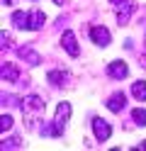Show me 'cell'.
<instances>
[{"instance_id":"277c9868","label":"cell","mask_w":146,"mask_h":151,"mask_svg":"<svg viewBox=\"0 0 146 151\" xmlns=\"http://www.w3.org/2000/svg\"><path fill=\"white\" fill-rule=\"evenodd\" d=\"M90 42L97 44V46H107L112 42V34L107 27H90Z\"/></svg>"},{"instance_id":"4fadbf2b","label":"cell","mask_w":146,"mask_h":151,"mask_svg":"<svg viewBox=\"0 0 146 151\" xmlns=\"http://www.w3.org/2000/svg\"><path fill=\"white\" fill-rule=\"evenodd\" d=\"M132 95L136 100H146V81H136L132 86Z\"/></svg>"},{"instance_id":"e0dca14e","label":"cell","mask_w":146,"mask_h":151,"mask_svg":"<svg viewBox=\"0 0 146 151\" xmlns=\"http://www.w3.org/2000/svg\"><path fill=\"white\" fill-rule=\"evenodd\" d=\"M10 146H19V139H5L3 141V149H10Z\"/></svg>"},{"instance_id":"44dd1931","label":"cell","mask_w":146,"mask_h":151,"mask_svg":"<svg viewBox=\"0 0 146 151\" xmlns=\"http://www.w3.org/2000/svg\"><path fill=\"white\" fill-rule=\"evenodd\" d=\"M3 3H5V5H10V3H12V0H3Z\"/></svg>"},{"instance_id":"ba28073f","label":"cell","mask_w":146,"mask_h":151,"mask_svg":"<svg viewBox=\"0 0 146 151\" xmlns=\"http://www.w3.org/2000/svg\"><path fill=\"white\" fill-rule=\"evenodd\" d=\"M68 81H71V76H68L66 71H51V73H49V83H51V86H56V88L68 86Z\"/></svg>"},{"instance_id":"6da1fadb","label":"cell","mask_w":146,"mask_h":151,"mask_svg":"<svg viewBox=\"0 0 146 151\" xmlns=\"http://www.w3.org/2000/svg\"><path fill=\"white\" fill-rule=\"evenodd\" d=\"M22 112H24V124L34 127V122L44 115V100L39 95H27L22 100Z\"/></svg>"},{"instance_id":"ac0fdd59","label":"cell","mask_w":146,"mask_h":151,"mask_svg":"<svg viewBox=\"0 0 146 151\" xmlns=\"http://www.w3.org/2000/svg\"><path fill=\"white\" fill-rule=\"evenodd\" d=\"M3 46H5V49L10 46V34H7V32H3Z\"/></svg>"},{"instance_id":"9a60e30c","label":"cell","mask_w":146,"mask_h":151,"mask_svg":"<svg viewBox=\"0 0 146 151\" xmlns=\"http://www.w3.org/2000/svg\"><path fill=\"white\" fill-rule=\"evenodd\" d=\"M132 119L136 122V124H139V127H146V110H132Z\"/></svg>"},{"instance_id":"8992f818","label":"cell","mask_w":146,"mask_h":151,"mask_svg":"<svg viewBox=\"0 0 146 151\" xmlns=\"http://www.w3.org/2000/svg\"><path fill=\"white\" fill-rule=\"evenodd\" d=\"M61 44H63V49L71 54V56H78L81 54V46H78V42H76V34L73 32H63V37H61Z\"/></svg>"},{"instance_id":"5b68a950","label":"cell","mask_w":146,"mask_h":151,"mask_svg":"<svg viewBox=\"0 0 146 151\" xmlns=\"http://www.w3.org/2000/svg\"><path fill=\"white\" fill-rule=\"evenodd\" d=\"M93 132H95V139L97 141H107L112 134V127L107 124L102 117H93Z\"/></svg>"},{"instance_id":"d6986e66","label":"cell","mask_w":146,"mask_h":151,"mask_svg":"<svg viewBox=\"0 0 146 151\" xmlns=\"http://www.w3.org/2000/svg\"><path fill=\"white\" fill-rule=\"evenodd\" d=\"M54 3H56V5H63V0H54Z\"/></svg>"},{"instance_id":"8fae6325","label":"cell","mask_w":146,"mask_h":151,"mask_svg":"<svg viewBox=\"0 0 146 151\" xmlns=\"http://www.w3.org/2000/svg\"><path fill=\"white\" fill-rule=\"evenodd\" d=\"M19 56H22L27 63H32V66H37L39 61H42V56H39V54L32 49V46H22V49H19Z\"/></svg>"},{"instance_id":"2e32d148","label":"cell","mask_w":146,"mask_h":151,"mask_svg":"<svg viewBox=\"0 0 146 151\" xmlns=\"http://www.w3.org/2000/svg\"><path fill=\"white\" fill-rule=\"evenodd\" d=\"M10 127H12V117H10V115H3V117H0V129H3V134L10 132Z\"/></svg>"},{"instance_id":"9c48e42d","label":"cell","mask_w":146,"mask_h":151,"mask_svg":"<svg viewBox=\"0 0 146 151\" xmlns=\"http://www.w3.org/2000/svg\"><path fill=\"white\" fill-rule=\"evenodd\" d=\"M124 105H127V98H124V93H114V95L107 100V107H110L112 112H119V110H124Z\"/></svg>"},{"instance_id":"7a4b0ae2","label":"cell","mask_w":146,"mask_h":151,"mask_svg":"<svg viewBox=\"0 0 146 151\" xmlns=\"http://www.w3.org/2000/svg\"><path fill=\"white\" fill-rule=\"evenodd\" d=\"M68 117H71V105H68V102H61V105L56 107V119L46 127V134H49V137H61Z\"/></svg>"},{"instance_id":"5bb4252c","label":"cell","mask_w":146,"mask_h":151,"mask_svg":"<svg viewBox=\"0 0 146 151\" xmlns=\"http://www.w3.org/2000/svg\"><path fill=\"white\" fill-rule=\"evenodd\" d=\"M3 78L5 81H17L19 78V71L15 68L12 63H3Z\"/></svg>"},{"instance_id":"52a82bcc","label":"cell","mask_w":146,"mask_h":151,"mask_svg":"<svg viewBox=\"0 0 146 151\" xmlns=\"http://www.w3.org/2000/svg\"><path fill=\"white\" fill-rule=\"evenodd\" d=\"M107 73H110L112 78L122 81V78H127V73H129V68H127V63H124V61H112L110 66H107Z\"/></svg>"},{"instance_id":"3957f363","label":"cell","mask_w":146,"mask_h":151,"mask_svg":"<svg viewBox=\"0 0 146 151\" xmlns=\"http://www.w3.org/2000/svg\"><path fill=\"white\" fill-rule=\"evenodd\" d=\"M134 10H136V3H134V0H122V3H117V22H119V24H127Z\"/></svg>"},{"instance_id":"30bf717a","label":"cell","mask_w":146,"mask_h":151,"mask_svg":"<svg viewBox=\"0 0 146 151\" xmlns=\"http://www.w3.org/2000/svg\"><path fill=\"white\" fill-rule=\"evenodd\" d=\"M12 24L17 27V29H29V12L15 10V15H12Z\"/></svg>"},{"instance_id":"7402d4cb","label":"cell","mask_w":146,"mask_h":151,"mask_svg":"<svg viewBox=\"0 0 146 151\" xmlns=\"http://www.w3.org/2000/svg\"><path fill=\"white\" fill-rule=\"evenodd\" d=\"M141 149H146V141H141Z\"/></svg>"},{"instance_id":"7c38bea8","label":"cell","mask_w":146,"mask_h":151,"mask_svg":"<svg viewBox=\"0 0 146 151\" xmlns=\"http://www.w3.org/2000/svg\"><path fill=\"white\" fill-rule=\"evenodd\" d=\"M46 22V15L42 10H37V12H29V29H42Z\"/></svg>"},{"instance_id":"ffe728a7","label":"cell","mask_w":146,"mask_h":151,"mask_svg":"<svg viewBox=\"0 0 146 151\" xmlns=\"http://www.w3.org/2000/svg\"><path fill=\"white\" fill-rule=\"evenodd\" d=\"M110 3H114V5H117V3H122V0H110Z\"/></svg>"}]
</instances>
